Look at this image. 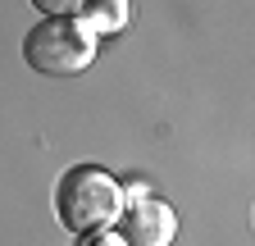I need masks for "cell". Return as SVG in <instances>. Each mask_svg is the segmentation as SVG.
<instances>
[{
	"instance_id": "cell-4",
	"label": "cell",
	"mask_w": 255,
	"mask_h": 246,
	"mask_svg": "<svg viewBox=\"0 0 255 246\" xmlns=\"http://www.w3.org/2000/svg\"><path fill=\"white\" fill-rule=\"evenodd\" d=\"M128 0H82V9H78V18L87 23V32L101 41V37H114V32H123L128 27Z\"/></svg>"
},
{
	"instance_id": "cell-5",
	"label": "cell",
	"mask_w": 255,
	"mask_h": 246,
	"mask_svg": "<svg viewBox=\"0 0 255 246\" xmlns=\"http://www.w3.org/2000/svg\"><path fill=\"white\" fill-rule=\"evenodd\" d=\"M32 5H37L41 18H64V14H78L82 0H32Z\"/></svg>"
},
{
	"instance_id": "cell-2",
	"label": "cell",
	"mask_w": 255,
	"mask_h": 246,
	"mask_svg": "<svg viewBox=\"0 0 255 246\" xmlns=\"http://www.w3.org/2000/svg\"><path fill=\"white\" fill-rule=\"evenodd\" d=\"M91 59H96V37L87 32V23L78 14L41 18L23 37V64L37 73H50V78H73Z\"/></svg>"
},
{
	"instance_id": "cell-3",
	"label": "cell",
	"mask_w": 255,
	"mask_h": 246,
	"mask_svg": "<svg viewBox=\"0 0 255 246\" xmlns=\"http://www.w3.org/2000/svg\"><path fill=\"white\" fill-rule=\"evenodd\" d=\"M114 233L128 246H173V237H178V214H173L169 201L141 196V201H128L119 210Z\"/></svg>"
},
{
	"instance_id": "cell-6",
	"label": "cell",
	"mask_w": 255,
	"mask_h": 246,
	"mask_svg": "<svg viewBox=\"0 0 255 246\" xmlns=\"http://www.w3.org/2000/svg\"><path fill=\"white\" fill-rule=\"evenodd\" d=\"M78 246H128L114 228H96V233H82V242Z\"/></svg>"
},
{
	"instance_id": "cell-1",
	"label": "cell",
	"mask_w": 255,
	"mask_h": 246,
	"mask_svg": "<svg viewBox=\"0 0 255 246\" xmlns=\"http://www.w3.org/2000/svg\"><path fill=\"white\" fill-rule=\"evenodd\" d=\"M123 210L119 178L105 173L101 164H73L55 187V214L69 233H96V228H114Z\"/></svg>"
}]
</instances>
